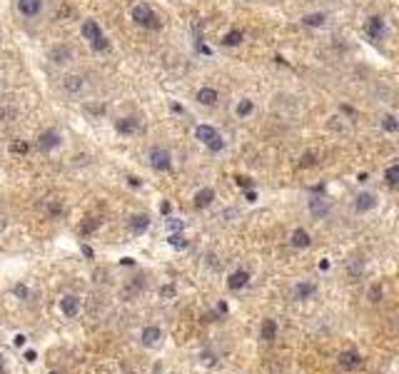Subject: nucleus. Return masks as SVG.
Returning <instances> with one entry per match:
<instances>
[{
    "mask_svg": "<svg viewBox=\"0 0 399 374\" xmlns=\"http://www.w3.org/2000/svg\"><path fill=\"white\" fill-rule=\"evenodd\" d=\"M133 20L137 25H142V28H148V30H160V18L152 13L150 5H145V3H140V5H135L133 8Z\"/></svg>",
    "mask_w": 399,
    "mask_h": 374,
    "instance_id": "1",
    "label": "nucleus"
},
{
    "mask_svg": "<svg viewBox=\"0 0 399 374\" xmlns=\"http://www.w3.org/2000/svg\"><path fill=\"white\" fill-rule=\"evenodd\" d=\"M150 168L157 172H167L172 168V157L165 148H152L150 150Z\"/></svg>",
    "mask_w": 399,
    "mask_h": 374,
    "instance_id": "2",
    "label": "nucleus"
},
{
    "mask_svg": "<svg viewBox=\"0 0 399 374\" xmlns=\"http://www.w3.org/2000/svg\"><path fill=\"white\" fill-rule=\"evenodd\" d=\"M15 5H18V13L23 18L33 20V18H38V15H43L45 0H18Z\"/></svg>",
    "mask_w": 399,
    "mask_h": 374,
    "instance_id": "3",
    "label": "nucleus"
},
{
    "mask_svg": "<svg viewBox=\"0 0 399 374\" xmlns=\"http://www.w3.org/2000/svg\"><path fill=\"white\" fill-rule=\"evenodd\" d=\"M60 142H62V135H60V130H55V128H48V130H43L38 135V145H40V150H45V152L60 148Z\"/></svg>",
    "mask_w": 399,
    "mask_h": 374,
    "instance_id": "4",
    "label": "nucleus"
},
{
    "mask_svg": "<svg viewBox=\"0 0 399 374\" xmlns=\"http://www.w3.org/2000/svg\"><path fill=\"white\" fill-rule=\"evenodd\" d=\"M160 342H162V329H160V327H155V324L142 327V332H140V344H142V347L152 349V347H157Z\"/></svg>",
    "mask_w": 399,
    "mask_h": 374,
    "instance_id": "5",
    "label": "nucleus"
},
{
    "mask_svg": "<svg viewBox=\"0 0 399 374\" xmlns=\"http://www.w3.org/2000/svg\"><path fill=\"white\" fill-rule=\"evenodd\" d=\"M48 57H50L53 65H68V63L73 60V48L65 45V43H62V45H55V48H50Z\"/></svg>",
    "mask_w": 399,
    "mask_h": 374,
    "instance_id": "6",
    "label": "nucleus"
},
{
    "mask_svg": "<svg viewBox=\"0 0 399 374\" xmlns=\"http://www.w3.org/2000/svg\"><path fill=\"white\" fill-rule=\"evenodd\" d=\"M82 88H85V77H82V75L70 73V75H65V77H62V90H65L68 95L82 93Z\"/></svg>",
    "mask_w": 399,
    "mask_h": 374,
    "instance_id": "7",
    "label": "nucleus"
},
{
    "mask_svg": "<svg viewBox=\"0 0 399 374\" xmlns=\"http://www.w3.org/2000/svg\"><path fill=\"white\" fill-rule=\"evenodd\" d=\"M60 312L65 315V317H77L80 315V297L75 295H65V297H60Z\"/></svg>",
    "mask_w": 399,
    "mask_h": 374,
    "instance_id": "8",
    "label": "nucleus"
},
{
    "mask_svg": "<svg viewBox=\"0 0 399 374\" xmlns=\"http://www.w3.org/2000/svg\"><path fill=\"white\" fill-rule=\"evenodd\" d=\"M307 207H309V212H312L314 217H320V220H322L324 215H329V202L324 200V195H312L309 202H307Z\"/></svg>",
    "mask_w": 399,
    "mask_h": 374,
    "instance_id": "9",
    "label": "nucleus"
},
{
    "mask_svg": "<svg viewBox=\"0 0 399 374\" xmlns=\"http://www.w3.org/2000/svg\"><path fill=\"white\" fill-rule=\"evenodd\" d=\"M362 355L357 349H344L342 355H340V364H342L344 369H360L362 367Z\"/></svg>",
    "mask_w": 399,
    "mask_h": 374,
    "instance_id": "10",
    "label": "nucleus"
},
{
    "mask_svg": "<svg viewBox=\"0 0 399 374\" xmlns=\"http://www.w3.org/2000/svg\"><path fill=\"white\" fill-rule=\"evenodd\" d=\"M249 282V275L245 272V269H235L232 275L227 277V287L232 289V292H240V289H245Z\"/></svg>",
    "mask_w": 399,
    "mask_h": 374,
    "instance_id": "11",
    "label": "nucleus"
},
{
    "mask_svg": "<svg viewBox=\"0 0 399 374\" xmlns=\"http://www.w3.org/2000/svg\"><path fill=\"white\" fill-rule=\"evenodd\" d=\"M115 130L120 135H135V132H140V120L137 117H120L115 122Z\"/></svg>",
    "mask_w": 399,
    "mask_h": 374,
    "instance_id": "12",
    "label": "nucleus"
},
{
    "mask_svg": "<svg viewBox=\"0 0 399 374\" xmlns=\"http://www.w3.org/2000/svg\"><path fill=\"white\" fill-rule=\"evenodd\" d=\"M374 207H377V195H372V192H360L357 195V200H354V210L357 212H369Z\"/></svg>",
    "mask_w": 399,
    "mask_h": 374,
    "instance_id": "13",
    "label": "nucleus"
},
{
    "mask_svg": "<svg viewBox=\"0 0 399 374\" xmlns=\"http://www.w3.org/2000/svg\"><path fill=\"white\" fill-rule=\"evenodd\" d=\"M364 33L372 37V40H380L384 35V20L380 15H372V18L367 20V25H364Z\"/></svg>",
    "mask_w": 399,
    "mask_h": 374,
    "instance_id": "14",
    "label": "nucleus"
},
{
    "mask_svg": "<svg viewBox=\"0 0 399 374\" xmlns=\"http://www.w3.org/2000/svg\"><path fill=\"white\" fill-rule=\"evenodd\" d=\"M128 224H130V232H133V235H145L148 227H150V217H148L145 212H140V215H133Z\"/></svg>",
    "mask_w": 399,
    "mask_h": 374,
    "instance_id": "15",
    "label": "nucleus"
},
{
    "mask_svg": "<svg viewBox=\"0 0 399 374\" xmlns=\"http://www.w3.org/2000/svg\"><path fill=\"white\" fill-rule=\"evenodd\" d=\"M215 202V190L212 187H202V190H197L195 192V207L197 210H205Z\"/></svg>",
    "mask_w": 399,
    "mask_h": 374,
    "instance_id": "16",
    "label": "nucleus"
},
{
    "mask_svg": "<svg viewBox=\"0 0 399 374\" xmlns=\"http://www.w3.org/2000/svg\"><path fill=\"white\" fill-rule=\"evenodd\" d=\"M309 242H312V240H309V232H307V230H302V227H297V230L289 235V244H292L295 250H307V247H309Z\"/></svg>",
    "mask_w": 399,
    "mask_h": 374,
    "instance_id": "17",
    "label": "nucleus"
},
{
    "mask_svg": "<svg viewBox=\"0 0 399 374\" xmlns=\"http://www.w3.org/2000/svg\"><path fill=\"white\" fill-rule=\"evenodd\" d=\"M317 295V284L314 282H300L295 284V299H312Z\"/></svg>",
    "mask_w": 399,
    "mask_h": 374,
    "instance_id": "18",
    "label": "nucleus"
},
{
    "mask_svg": "<svg viewBox=\"0 0 399 374\" xmlns=\"http://www.w3.org/2000/svg\"><path fill=\"white\" fill-rule=\"evenodd\" d=\"M80 33H82L85 40H90V43H95L97 37L102 35V30H100V25H97L95 20H85V23H82V28H80Z\"/></svg>",
    "mask_w": 399,
    "mask_h": 374,
    "instance_id": "19",
    "label": "nucleus"
},
{
    "mask_svg": "<svg viewBox=\"0 0 399 374\" xmlns=\"http://www.w3.org/2000/svg\"><path fill=\"white\" fill-rule=\"evenodd\" d=\"M217 100H220V95H217L215 88H200V90H197V102H200V105H207V108H212Z\"/></svg>",
    "mask_w": 399,
    "mask_h": 374,
    "instance_id": "20",
    "label": "nucleus"
},
{
    "mask_svg": "<svg viewBox=\"0 0 399 374\" xmlns=\"http://www.w3.org/2000/svg\"><path fill=\"white\" fill-rule=\"evenodd\" d=\"M260 339L262 342H275L277 339V322L275 319H265L260 327Z\"/></svg>",
    "mask_w": 399,
    "mask_h": 374,
    "instance_id": "21",
    "label": "nucleus"
},
{
    "mask_svg": "<svg viewBox=\"0 0 399 374\" xmlns=\"http://www.w3.org/2000/svg\"><path fill=\"white\" fill-rule=\"evenodd\" d=\"M217 135H220V132L215 130L212 125H197V130H195V137H197L202 145H209V142H212Z\"/></svg>",
    "mask_w": 399,
    "mask_h": 374,
    "instance_id": "22",
    "label": "nucleus"
},
{
    "mask_svg": "<svg viewBox=\"0 0 399 374\" xmlns=\"http://www.w3.org/2000/svg\"><path fill=\"white\" fill-rule=\"evenodd\" d=\"M324 23H327V13H309L302 18V25H307V28H320Z\"/></svg>",
    "mask_w": 399,
    "mask_h": 374,
    "instance_id": "23",
    "label": "nucleus"
},
{
    "mask_svg": "<svg viewBox=\"0 0 399 374\" xmlns=\"http://www.w3.org/2000/svg\"><path fill=\"white\" fill-rule=\"evenodd\" d=\"M252 110H255V102H252L249 97H245V100H240V102H237L235 115H237V117H247V115H252Z\"/></svg>",
    "mask_w": 399,
    "mask_h": 374,
    "instance_id": "24",
    "label": "nucleus"
},
{
    "mask_svg": "<svg viewBox=\"0 0 399 374\" xmlns=\"http://www.w3.org/2000/svg\"><path fill=\"white\" fill-rule=\"evenodd\" d=\"M242 40H245V35H242V30H229L227 35L222 37V43H225L227 48H237V45H240Z\"/></svg>",
    "mask_w": 399,
    "mask_h": 374,
    "instance_id": "25",
    "label": "nucleus"
},
{
    "mask_svg": "<svg viewBox=\"0 0 399 374\" xmlns=\"http://www.w3.org/2000/svg\"><path fill=\"white\" fill-rule=\"evenodd\" d=\"M384 180H387L389 187H397L399 185V165H389V168L384 170Z\"/></svg>",
    "mask_w": 399,
    "mask_h": 374,
    "instance_id": "26",
    "label": "nucleus"
},
{
    "mask_svg": "<svg viewBox=\"0 0 399 374\" xmlns=\"http://www.w3.org/2000/svg\"><path fill=\"white\" fill-rule=\"evenodd\" d=\"M167 244L175 247V250H185V247H187V240H185V235H182V232H170Z\"/></svg>",
    "mask_w": 399,
    "mask_h": 374,
    "instance_id": "27",
    "label": "nucleus"
},
{
    "mask_svg": "<svg viewBox=\"0 0 399 374\" xmlns=\"http://www.w3.org/2000/svg\"><path fill=\"white\" fill-rule=\"evenodd\" d=\"M100 222H102L100 217H90L88 222H82V224H80V235H93V232H95L97 227H100Z\"/></svg>",
    "mask_w": 399,
    "mask_h": 374,
    "instance_id": "28",
    "label": "nucleus"
},
{
    "mask_svg": "<svg viewBox=\"0 0 399 374\" xmlns=\"http://www.w3.org/2000/svg\"><path fill=\"white\" fill-rule=\"evenodd\" d=\"M382 130H387V132H397V130H399L397 117H394V115H384V117H382Z\"/></svg>",
    "mask_w": 399,
    "mask_h": 374,
    "instance_id": "29",
    "label": "nucleus"
},
{
    "mask_svg": "<svg viewBox=\"0 0 399 374\" xmlns=\"http://www.w3.org/2000/svg\"><path fill=\"white\" fill-rule=\"evenodd\" d=\"M28 150H30V145L25 140H13L10 142V155H28Z\"/></svg>",
    "mask_w": 399,
    "mask_h": 374,
    "instance_id": "30",
    "label": "nucleus"
},
{
    "mask_svg": "<svg viewBox=\"0 0 399 374\" xmlns=\"http://www.w3.org/2000/svg\"><path fill=\"white\" fill-rule=\"evenodd\" d=\"M165 224H167V230H170V232H182V230H185V222H182V220H177V217H167Z\"/></svg>",
    "mask_w": 399,
    "mask_h": 374,
    "instance_id": "31",
    "label": "nucleus"
},
{
    "mask_svg": "<svg viewBox=\"0 0 399 374\" xmlns=\"http://www.w3.org/2000/svg\"><path fill=\"white\" fill-rule=\"evenodd\" d=\"M317 162V155L314 152H304L302 157H300V168H312Z\"/></svg>",
    "mask_w": 399,
    "mask_h": 374,
    "instance_id": "32",
    "label": "nucleus"
},
{
    "mask_svg": "<svg viewBox=\"0 0 399 374\" xmlns=\"http://www.w3.org/2000/svg\"><path fill=\"white\" fill-rule=\"evenodd\" d=\"M90 45H93V50H95V53H102V50H108V48H110V43H108V37H105V35H100L95 43H90Z\"/></svg>",
    "mask_w": 399,
    "mask_h": 374,
    "instance_id": "33",
    "label": "nucleus"
},
{
    "mask_svg": "<svg viewBox=\"0 0 399 374\" xmlns=\"http://www.w3.org/2000/svg\"><path fill=\"white\" fill-rule=\"evenodd\" d=\"M175 295H177L175 284H162V287H160V297H162V299H172Z\"/></svg>",
    "mask_w": 399,
    "mask_h": 374,
    "instance_id": "34",
    "label": "nucleus"
},
{
    "mask_svg": "<svg viewBox=\"0 0 399 374\" xmlns=\"http://www.w3.org/2000/svg\"><path fill=\"white\" fill-rule=\"evenodd\" d=\"M380 299H382V284H372V287H369V302L377 304Z\"/></svg>",
    "mask_w": 399,
    "mask_h": 374,
    "instance_id": "35",
    "label": "nucleus"
},
{
    "mask_svg": "<svg viewBox=\"0 0 399 374\" xmlns=\"http://www.w3.org/2000/svg\"><path fill=\"white\" fill-rule=\"evenodd\" d=\"M13 295H15L18 299H28L30 297V289H28L25 284H15V287H13Z\"/></svg>",
    "mask_w": 399,
    "mask_h": 374,
    "instance_id": "36",
    "label": "nucleus"
},
{
    "mask_svg": "<svg viewBox=\"0 0 399 374\" xmlns=\"http://www.w3.org/2000/svg\"><path fill=\"white\" fill-rule=\"evenodd\" d=\"M207 148L212 150V152H222V150H225V140H222V137H220V135H217V137H215V140H212V142H209Z\"/></svg>",
    "mask_w": 399,
    "mask_h": 374,
    "instance_id": "37",
    "label": "nucleus"
},
{
    "mask_svg": "<svg viewBox=\"0 0 399 374\" xmlns=\"http://www.w3.org/2000/svg\"><path fill=\"white\" fill-rule=\"evenodd\" d=\"M48 215H50V217H60V215H62V205L50 202V205H48Z\"/></svg>",
    "mask_w": 399,
    "mask_h": 374,
    "instance_id": "38",
    "label": "nucleus"
},
{
    "mask_svg": "<svg viewBox=\"0 0 399 374\" xmlns=\"http://www.w3.org/2000/svg\"><path fill=\"white\" fill-rule=\"evenodd\" d=\"M13 344H15L18 349H20V347H25V344H28V337H25V335H15V337H13Z\"/></svg>",
    "mask_w": 399,
    "mask_h": 374,
    "instance_id": "39",
    "label": "nucleus"
},
{
    "mask_svg": "<svg viewBox=\"0 0 399 374\" xmlns=\"http://www.w3.org/2000/svg\"><path fill=\"white\" fill-rule=\"evenodd\" d=\"M215 315H217V317L227 315V302H217V307H215Z\"/></svg>",
    "mask_w": 399,
    "mask_h": 374,
    "instance_id": "40",
    "label": "nucleus"
},
{
    "mask_svg": "<svg viewBox=\"0 0 399 374\" xmlns=\"http://www.w3.org/2000/svg\"><path fill=\"white\" fill-rule=\"evenodd\" d=\"M200 362H202V364H215V355H212V352H202V355H200Z\"/></svg>",
    "mask_w": 399,
    "mask_h": 374,
    "instance_id": "41",
    "label": "nucleus"
},
{
    "mask_svg": "<svg viewBox=\"0 0 399 374\" xmlns=\"http://www.w3.org/2000/svg\"><path fill=\"white\" fill-rule=\"evenodd\" d=\"M237 185L242 187V190H249V187H252V180H249V177H237Z\"/></svg>",
    "mask_w": 399,
    "mask_h": 374,
    "instance_id": "42",
    "label": "nucleus"
},
{
    "mask_svg": "<svg viewBox=\"0 0 399 374\" xmlns=\"http://www.w3.org/2000/svg\"><path fill=\"white\" fill-rule=\"evenodd\" d=\"M245 200H247L249 205H252V202H257V192H255V190H247V192H245Z\"/></svg>",
    "mask_w": 399,
    "mask_h": 374,
    "instance_id": "43",
    "label": "nucleus"
},
{
    "mask_svg": "<svg viewBox=\"0 0 399 374\" xmlns=\"http://www.w3.org/2000/svg\"><path fill=\"white\" fill-rule=\"evenodd\" d=\"M35 352H33V349H28V352H25V362H28V364H33V362H35Z\"/></svg>",
    "mask_w": 399,
    "mask_h": 374,
    "instance_id": "44",
    "label": "nucleus"
},
{
    "mask_svg": "<svg viewBox=\"0 0 399 374\" xmlns=\"http://www.w3.org/2000/svg\"><path fill=\"white\" fill-rule=\"evenodd\" d=\"M88 110H90V112H97V115H102V112H105V105H90Z\"/></svg>",
    "mask_w": 399,
    "mask_h": 374,
    "instance_id": "45",
    "label": "nucleus"
},
{
    "mask_svg": "<svg viewBox=\"0 0 399 374\" xmlns=\"http://www.w3.org/2000/svg\"><path fill=\"white\" fill-rule=\"evenodd\" d=\"M160 212H162V215H170V202H162V205H160Z\"/></svg>",
    "mask_w": 399,
    "mask_h": 374,
    "instance_id": "46",
    "label": "nucleus"
},
{
    "mask_svg": "<svg viewBox=\"0 0 399 374\" xmlns=\"http://www.w3.org/2000/svg\"><path fill=\"white\" fill-rule=\"evenodd\" d=\"M128 182H130V187H140V185H142L137 177H128Z\"/></svg>",
    "mask_w": 399,
    "mask_h": 374,
    "instance_id": "47",
    "label": "nucleus"
},
{
    "mask_svg": "<svg viewBox=\"0 0 399 374\" xmlns=\"http://www.w3.org/2000/svg\"><path fill=\"white\" fill-rule=\"evenodd\" d=\"M197 50H200V53H205V55H209V53H212V50H209L207 45H202V43H200V45H197Z\"/></svg>",
    "mask_w": 399,
    "mask_h": 374,
    "instance_id": "48",
    "label": "nucleus"
},
{
    "mask_svg": "<svg viewBox=\"0 0 399 374\" xmlns=\"http://www.w3.org/2000/svg\"><path fill=\"white\" fill-rule=\"evenodd\" d=\"M8 372V367H5V357L0 355V374H5Z\"/></svg>",
    "mask_w": 399,
    "mask_h": 374,
    "instance_id": "49",
    "label": "nucleus"
},
{
    "mask_svg": "<svg viewBox=\"0 0 399 374\" xmlns=\"http://www.w3.org/2000/svg\"><path fill=\"white\" fill-rule=\"evenodd\" d=\"M120 262H122V264H128V267H133V264H135V260H133V257H122Z\"/></svg>",
    "mask_w": 399,
    "mask_h": 374,
    "instance_id": "50",
    "label": "nucleus"
},
{
    "mask_svg": "<svg viewBox=\"0 0 399 374\" xmlns=\"http://www.w3.org/2000/svg\"><path fill=\"white\" fill-rule=\"evenodd\" d=\"M320 269H322V272H327V269H329V260H322V262H320Z\"/></svg>",
    "mask_w": 399,
    "mask_h": 374,
    "instance_id": "51",
    "label": "nucleus"
},
{
    "mask_svg": "<svg viewBox=\"0 0 399 374\" xmlns=\"http://www.w3.org/2000/svg\"><path fill=\"white\" fill-rule=\"evenodd\" d=\"M50 374H57V372H50Z\"/></svg>",
    "mask_w": 399,
    "mask_h": 374,
    "instance_id": "52",
    "label": "nucleus"
}]
</instances>
